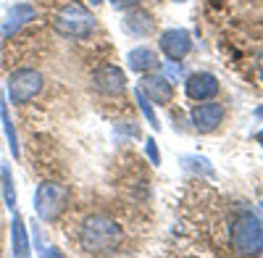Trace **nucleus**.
Listing matches in <instances>:
<instances>
[{
  "mask_svg": "<svg viewBox=\"0 0 263 258\" xmlns=\"http://www.w3.org/2000/svg\"><path fill=\"white\" fill-rule=\"evenodd\" d=\"M69 198H71V192H69V187H66V185L53 182V179L40 182V187L34 190V213H37V219L53 224L61 213L66 211Z\"/></svg>",
  "mask_w": 263,
  "mask_h": 258,
  "instance_id": "3",
  "label": "nucleus"
},
{
  "mask_svg": "<svg viewBox=\"0 0 263 258\" xmlns=\"http://www.w3.org/2000/svg\"><path fill=\"white\" fill-rule=\"evenodd\" d=\"M11 234H13L11 253H13V255H29V253H32V245H29V234H27V227H24V222H21V216H18L16 211H13Z\"/></svg>",
  "mask_w": 263,
  "mask_h": 258,
  "instance_id": "14",
  "label": "nucleus"
},
{
  "mask_svg": "<svg viewBox=\"0 0 263 258\" xmlns=\"http://www.w3.org/2000/svg\"><path fill=\"white\" fill-rule=\"evenodd\" d=\"M177 3H187V0H177Z\"/></svg>",
  "mask_w": 263,
  "mask_h": 258,
  "instance_id": "25",
  "label": "nucleus"
},
{
  "mask_svg": "<svg viewBox=\"0 0 263 258\" xmlns=\"http://www.w3.org/2000/svg\"><path fill=\"white\" fill-rule=\"evenodd\" d=\"M124 29L129 34H135V37H147V34L156 32V19H153L147 11L135 6V8H129L126 16H124Z\"/></svg>",
  "mask_w": 263,
  "mask_h": 258,
  "instance_id": "12",
  "label": "nucleus"
},
{
  "mask_svg": "<svg viewBox=\"0 0 263 258\" xmlns=\"http://www.w3.org/2000/svg\"><path fill=\"white\" fill-rule=\"evenodd\" d=\"M158 45L168 61H182L192 50V37L187 29H166L158 37Z\"/></svg>",
  "mask_w": 263,
  "mask_h": 258,
  "instance_id": "7",
  "label": "nucleus"
},
{
  "mask_svg": "<svg viewBox=\"0 0 263 258\" xmlns=\"http://www.w3.org/2000/svg\"><path fill=\"white\" fill-rule=\"evenodd\" d=\"M258 71H260V79H263V50L258 53Z\"/></svg>",
  "mask_w": 263,
  "mask_h": 258,
  "instance_id": "20",
  "label": "nucleus"
},
{
  "mask_svg": "<svg viewBox=\"0 0 263 258\" xmlns=\"http://www.w3.org/2000/svg\"><path fill=\"white\" fill-rule=\"evenodd\" d=\"M124 240V232L116 219H111L108 213H90L82 222L79 243L82 250L90 255H114Z\"/></svg>",
  "mask_w": 263,
  "mask_h": 258,
  "instance_id": "1",
  "label": "nucleus"
},
{
  "mask_svg": "<svg viewBox=\"0 0 263 258\" xmlns=\"http://www.w3.org/2000/svg\"><path fill=\"white\" fill-rule=\"evenodd\" d=\"M255 114H258V116H263V108H258V111H255Z\"/></svg>",
  "mask_w": 263,
  "mask_h": 258,
  "instance_id": "24",
  "label": "nucleus"
},
{
  "mask_svg": "<svg viewBox=\"0 0 263 258\" xmlns=\"http://www.w3.org/2000/svg\"><path fill=\"white\" fill-rule=\"evenodd\" d=\"M34 16H37V11H34L29 3H16V6H11V11H8V16H6V21H3V29H0V34H3L6 40L13 37L21 27L32 24Z\"/></svg>",
  "mask_w": 263,
  "mask_h": 258,
  "instance_id": "11",
  "label": "nucleus"
},
{
  "mask_svg": "<svg viewBox=\"0 0 263 258\" xmlns=\"http://www.w3.org/2000/svg\"><path fill=\"white\" fill-rule=\"evenodd\" d=\"M184 90H187V98L195 100V103L213 100L218 95V79L211 71H197V74H190L187 77Z\"/></svg>",
  "mask_w": 263,
  "mask_h": 258,
  "instance_id": "9",
  "label": "nucleus"
},
{
  "mask_svg": "<svg viewBox=\"0 0 263 258\" xmlns=\"http://www.w3.org/2000/svg\"><path fill=\"white\" fill-rule=\"evenodd\" d=\"M92 84H95V90L108 95V98H116L126 90V77L119 66H114V63H105V66H100L92 77Z\"/></svg>",
  "mask_w": 263,
  "mask_h": 258,
  "instance_id": "8",
  "label": "nucleus"
},
{
  "mask_svg": "<svg viewBox=\"0 0 263 258\" xmlns=\"http://www.w3.org/2000/svg\"><path fill=\"white\" fill-rule=\"evenodd\" d=\"M258 142H260V148H263V129H260V135H258Z\"/></svg>",
  "mask_w": 263,
  "mask_h": 258,
  "instance_id": "22",
  "label": "nucleus"
},
{
  "mask_svg": "<svg viewBox=\"0 0 263 258\" xmlns=\"http://www.w3.org/2000/svg\"><path fill=\"white\" fill-rule=\"evenodd\" d=\"M53 29L61 37L69 40H84L95 32V16L92 11L82 3H66L55 16H53Z\"/></svg>",
  "mask_w": 263,
  "mask_h": 258,
  "instance_id": "2",
  "label": "nucleus"
},
{
  "mask_svg": "<svg viewBox=\"0 0 263 258\" xmlns=\"http://www.w3.org/2000/svg\"><path fill=\"white\" fill-rule=\"evenodd\" d=\"M0 179H3V195H6V206L11 211H16V190H13V177H11V169L8 163L0 166Z\"/></svg>",
  "mask_w": 263,
  "mask_h": 258,
  "instance_id": "16",
  "label": "nucleus"
},
{
  "mask_svg": "<svg viewBox=\"0 0 263 258\" xmlns=\"http://www.w3.org/2000/svg\"><path fill=\"white\" fill-rule=\"evenodd\" d=\"M190 119H192V126L200 135H211V132H216V129H218V124L224 121V105L221 103L203 100L200 105H195V108H192Z\"/></svg>",
  "mask_w": 263,
  "mask_h": 258,
  "instance_id": "6",
  "label": "nucleus"
},
{
  "mask_svg": "<svg viewBox=\"0 0 263 258\" xmlns=\"http://www.w3.org/2000/svg\"><path fill=\"white\" fill-rule=\"evenodd\" d=\"M108 3H111L114 8H119V11H129V8H135L140 0H108Z\"/></svg>",
  "mask_w": 263,
  "mask_h": 258,
  "instance_id": "19",
  "label": "nucleus"
},
{
  "mask_svg": "<svg viewBox=\"0 0 263 258\" xmlns=\"http://www.w3.org/2000/svg\"><path fill=\"white\" fill-rule=\"evenodd\" d=\"M42 84H45V79H42L37 69H16L6 84V100L24 105L42 93Z\"/></svg>",
  "mask_w": 263,
  "mask_h": 258,
  "instance_id": "5",
  "label": "nucleus"
},
{
  "mask_svg": "<svg viewBox=\"0 0 263 258\" xmlns=\"http://www.w3.org/2000/svg\"><path fill=\"white\" fill-rule=\"evenodd\" d=\"M90 3H92V6H100V3H103V0H90Z\"/></svg>",
  "mask_w": 263,
  "mask_h": 258,
  "instance_id": "23",
  "label": "nucleus"
},
{
  "mask_svg": "<svg viewBox=\"0 0 263 258\" xmlns=\"http://www.w3.org/2000/svg\"><path fill=\"white\" fill-rule=\"evenodd\" d=\"M140 90L150 98V103H158V105H168L174 100V87L171 82L163 77V74H156V71H147Z\"/></svg>",
  "mask_w": 263,
  "mask_h": 258,
  "instance_id": "10",
  "label": "nucleus"
},
{
  "mask_svg": "<svg viewBox=\"0 0 263 258\" xmlns=\"http://www.w3.org/2000/svg\"><path fill=\"white\" fill-rule=\"evenodd\" d=\"M0 119H3V129H6L8 145H11V153L18 158V140H16V126H13V121H11V116H8V103H6V98L0 100Z\"/></svg>",
  "mask_w": 263,
  "mask_h": 258,
  "instance_id": "15",
  "label": "nucleus"
},
{
  "mask_svg": "<svg viewBox=\"0 0 263 258\" xmlns=\"http://www.w3.org/2000/svg\"><path fill=\"white\" fill-rule=\"evenodd\" d=\"M258 208H260V227H263V200H260V206H258Z\"/></svg>",
  "mask_w": 263,
  "mask_h": 258,
  "instance_id": "21",
  "label": "nucleus"
},
{
  "mask_svg": "<svg viewBox=\"0 0 263 258\" xmlns=\"http://www.w3.org/2000/svg\"><path fill=\"white\" fill-rule=\"evenodd\" d=\"M126 61H129V69L137 71V74H147V71L158 69V53L153 48H135V50H129Z\"/></svg>",
  "mask_w": 263,
  "mask_h": 258,
  "instance_id": "13",
  "label": "nucleus"
},
{
  "mask_svg": "<svg viewBox=\"0 0 263 258\" xmlns=\"http://www.w3.org/2000/svg\"><path fill=\"white\" fill-rule=\"evenodd\" d=\"M232 245L239 255H263V227L253 211H242L234 219Z\"/></svg>",
  "mask_w": 263,
  "mask_h": 258,
  "instance_id": "4",
  "label": "nucleus"
},
{
  "mask_svg": "<svg viewBox=\"0 0 263 258\" xmlns=\"http://www.w3.org/2000/svg\"><path fill=\"white\" fill-rule=\"evenodd\" d=\"M137 103H140V108H142V114L147 116V121H150V126H156L158 129V119H156V114H153V103H150V98L142 93V90H137Z\"/></svg>",
  "mask_w": 263,
  "mask_h": 258,
  "instance_id": "17",
  "label": "nucleus"
},
{
  "mask_svg": "<svg viewBox=\"0 0 263 258\" xmlns=\"http://www.w3.org/2000/svg\"><path fill=\"white\" fill-rule=\"evenodd\" d=\"M145 148H147V156H150V161H153V163L158 166V163H161V153H158V150H156V140L150 137V140L145 142Z\"/></svg>",
  "mask_w": 263,
  "mask_h": 258,
  "instance_id": "18",
  "label": "nucleus"
}]
</instances>
